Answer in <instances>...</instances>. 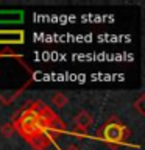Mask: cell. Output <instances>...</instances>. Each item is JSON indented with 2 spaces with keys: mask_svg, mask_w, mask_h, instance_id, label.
<instances>
[{
  "mask_svg": "<svg viewBox=\"0 0 145 150\" xmlns=\"http://www.w3.org/2000/svg\"><path fill=\"white\" fill-rule=\"evenodd\" d=\"M131 131L125 124H122L120 120H117L115 117H111L109 120H106L100 128L97 130V136L100 138L105 144L109 147H120L126 142V139L130 138Z\"/></svg>",
  "mask_w": 145,
  "mask_h": 150,
  "instance_id": "1",
  "label": "cell"
},
{
  "mask_svg": "<svg viewBox=\"0 0 145 150\" xmlns=\"http://www.w3.org/2000/svg\"><path fill=\"white\" fill-rule=\"evenodd\" d=\"M73 125H75L77 133L80 136H83V134H86L87 130L94 125V117H92V114L89 111L81 110L77 116L73 117Z\"/></svg>",
  "mask_w": 145,
  "mask_h": 150,
  "instance_id": "2",
  "label": "cell"
},
{
  "mask_svg": "<svg viewBox=\"0 0 145 150\" xmlns=\"http://www.w3.org/2000/svg\"><path fill=\"white\" fill-rule=\"evenodd\" d=\"M25 33L22 30H0V44H22Z\"/></svg>",
  "mask_w": 145,
  "mask_h": 150,
  "instance_id": "3",
  "label": "cell"
},
{
  "mask_svg": "<svg viewBox=\"0 0 145 150\" xmlns=\"http://www.w3.org/2000/svg\"><path fill=\"white\" fill-rule=\"evenodd\" d=\"M27 142L33 147V150H47L49 149V145L53 142V139L50 138L49 134L45 133H37V134H33L31 138L27 139Z\"/></svg>",
  "mask_w": 145,
  "mask_h": 150,
  "instance_id": "4",
  "label": "cell"
},
{
  "mask_svg": "<svg viewBox=\"0 0 145 150\" xmlns=\"http://www.w3.org/2000/svg\"><path fill=\"white\" fill-rule=\"evenodd\" d=\"M22 19H23L22 11H0V23L22 22Z\"/></svg>",
  "mask_w": 145,
  "mask_h": 150,
  "instance_id": "5",
  "label": "cell"
},
{
  "mask_svg": "<svg viewBox=\"0 0 145 150\" xmlns=\"http://www.w3.org/2000/svg\"><path fill=\"white\" fill-rule=\"evenodd\" d=\"M50 102H51L53 106H56L58 110H61V108H64L69 103V98H67V96H65L64 92H55V94H51Z\"/></svg>",
  "mask_w": 145,
  "mask_h": 150,
  "instance_id": "6",
  "label": "cell"
},
{
  "mask_svg": "<svg viewBox=\"0 0 145 150\" xmlns=\"http://www.w3.org/2000/svg\"><path fill=\"white\" fill-rule=\"evenodd\" d=\"M144 103H145V96H144V94H140V96L134 100V103H133V108L139 112L140 116H145V106H144Z\"/></svg>",
  "mask_w": 145,
  "mask_h": 150,
  "instance_id": "7",
  "label": "cell"
},
{
  "mask_svg": "<svg viewBox=\"0 0 145 150\" xmlns=\"http://www.w3.org/2000/svg\"><path fill=\"white\" fill-rule=\"evenodd\" d=\"M2 134H3V138H11V136L14 134V127L13 124H5L2 125Z\"/></svg>",
  "mask_w": 145,
  "mask_h": 150,
  "instance_id": "8",
  "label": "cell"
},
{
  "mask_svg": "<svg viewBox=\"0 0 145 150\" xmlns=\"http://www.w3.org/2000/svg\"><path fill=\"white\" fill-rule=\"evenodd\" d=\"M63 150H81V147H80V145H77V144H67Z\"/></svg>",
  "mask_w": 145,
  "mask_h": 150,
  "instance_id": "9",
  "label": "cell"
},
{
  "mask_svg": "<svg viewBox=\"0 0 145 150\" xmlns=\"http://www.w3.org/2000/svg\"><path fill=\"white\" fill-rule=\"evenodd\" d=\"M39 150H41V149H39Z\"/></svg>",
  "mask_w": 145,
  "mask_h": 150,
  "instance_id": "10",
  "label": "cell"
}]
</instances>
